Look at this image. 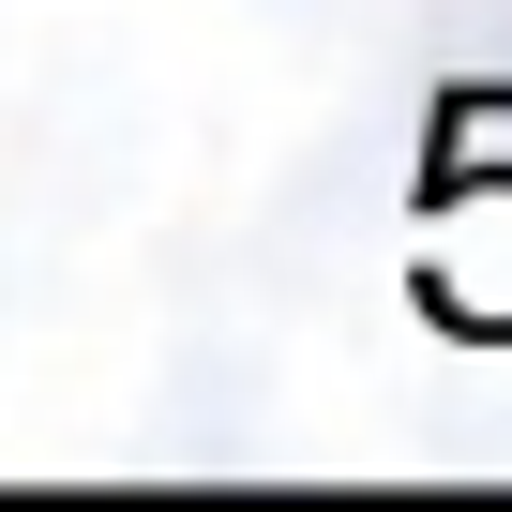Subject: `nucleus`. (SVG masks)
Listing matches in <instances>:
<instances>
[]
</instances>
